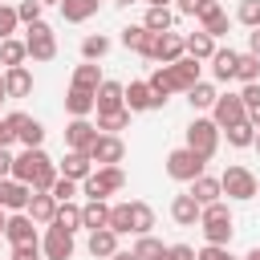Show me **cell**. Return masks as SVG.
<instances>
[{
  "label": "cell",
  "mask_w": 260,
  "mask_h": 260,
  "mask_svg": "<svg viewBox=\"0 0 260 260\" xmlns=\"http://www.w3.org/2000/svg\"><path fill=\"white\" fill-rule=\"evenodd\" d=\"M4 89H8V98H28V93H32V73H28L24 65L4 69Z\"/></svg>",
  "instance_id": "cell-23"
},
{
  "label": "cell",
  "mask_w": 260,
  "mask_h": 260,
  "mask_svg": "<svg viewBox=\"0 0 260 260\" xmlns=\"http://www.w3.org/2000/svg\"><path fill=\"white\" fill-rule=\"evenodd\" d=\"M110 232H118V236H126V232H130V203L110 207Z\"/></svg>",
  "instance_id": "cell-42"
},
{
  "label": "cell",
  "mask_w": 260,
  "mask_h": 260,
  "mask_svg": "<svg viewBox=\"0 0 260 260\" xmlns=\"http://www.w3.org/2000/svg\"><path fill=\"white\" fill-rule=\"evenodd\" d=\"M252 146H256V150H260V130H256V142H252Z\"/></svg>",
  "instance_id": "cell-61"
},
{
  "label": "cell",
  "mask_w": 260,
  "mask_h": 260,
  "mask_svg": "<svg viewBox=\"0 0 260 260\" xmlns=\"http://www.w3.org/2000/svg\"><path fill=\"white\" fill-rule=\"evenodd\" d=\"M61 175H65V179H73V183H85V179L93 175V158H89V154H81V150H69V154H65V162H61Z\"/></svg>",
  "instance_id": "cell-20"
},
{
  "label": "cell",
  "mask_w": 260,
  "mask_h": 260,
  "mask_svg": "<svg viewBox=\"0 0 260 260\" xmlns=\"http://www.w3.org/2000/svg\"><path fill=\"white\" fill-rule=\"evenodd\" d=\"M57 207H61V203H57V199H53L49 191H32V199H28V219H32V223H45V228H49V223L57 219Z\"/></svg>",
  "instance_id": "cell-19"
},
{
  "label": "cell",
  "mask_w": 260,
  "mask_h": 260,
  "mask_svg": "<svg viewBox=\"0 0 260 260\" xmlns=\"http://www.w3.org/2000/svg\"><path fill=\"white\" fill-rule=\"evenodd\" d=\"M93 98H98V114H114V110H126V85H122V81H102Z\"/></svg>",
  "instance_id": "cell-17"
},
{
  "label": "cell",
  "mask_w": 260,
  "mask_h": 260,
  "mask_svg": "<svg viewBox=\"0 0 260 260\" xmlns=\"http://www.w3.org/2000/svg\"><path fill=\"white\" fill-rule=\"evenodd\" d=\"M187 102H191L195 110H211V106L219 102V93H215V85H211V81H199L195 89H187Z\"/></svg>",
  "instance_id": "cell-34"
},
{
  "label": "cell",
  "mask_w": 260,
  "mask_h": 260,
  "mask_svg": "<svg viewBox=\"0 0 260 260\" xmlns=\"http://www.w3.org/2000/svg\"><path fill=\"white\" fill-rule=\"evenodd\" d=\"M49 195H53V199H57V203H69V199H73V195H77V183H73V179H65V175H61V179H57V183H53V191H49Z\"/></svg>",
  "instance_id": "cell-46"
},
{
  "label": "cell",
  "mask_w": 260,
  "mask_h": 260,
  "mask_svg": "<svg viewBox=\"0 0 260 260\" xmlns=\"http://www.w3.org/2000/svg\"><path fill=\"white\" fill-rule=\"evenodd\" d=\"M167 260H195V248L191 244H171L167 248Z\"/></svg>",
  "instance_id": "cell-49"
},
{
  "label": "cell",
  "mask_w": 260,
  "mask_h": 260,
  "mask_svg": "<svg viewBox=\"0 0 260 260\" xmlns=\"http://www.w3.org/2000/svg\"><path fill=\"white\" fill-rule=\"evenodd\" d=\"M146 4H150V8H167L171 0H146Z\"/></svg>",
  "instance_id": "cell-58"
},
{
  "label": "cell",
  "mask_w": 260,
  "mask_h": 260,
  "mask_svg": "<svg viewBox=\"0 0 260 260\" xmlns=\"http://www.w3.org/2000/svg\"><path fill=\"white\" fill-rule=\"evenodd\" d=\"M248 122L260 130V102H256V106H248Z\"/></svg>",
  "instance_id": "cell-55"
},
{
  "label": "cell",
  "mask_w": 260,
  "mask_h": 260,
  "mask_svg": "<svg viewBox=\"0 0 260 260\" xmlns=\"http://www.w3.org/2000/svg\"><path fill=\"white\" fill-rule=\"evenodd\" d=\"M4 236H8V244H12V248H20V244H37V228H32L28 211H12V215H8Z\"/></svg>",
  "instance_id": "cell-16"
},
{
  "label": "cell",
  "mask_w": 260,
  "mask_h": 260,
  "mask_svg": "<svg viewBox=\"0 0 260 260\" xmlns=\"http://www.w3.org/2000/svg\"><path fill=\"white\" fill-rule=\"evenodd\" d=\"M24 49H28V57H32V61H53V57H57V37H53V28H49L45 20L28 24Z\"/></svg>",
  "instance_id": "cell-6"
},
{
  "label": "cell",
  "mask_w": 260,
  "mask_h": 260,
  "mask_svg": "<svg viewBox=\"0 0 260 260\" xmlns=\"http://www.w3.org/2000/svg\"><path fill=\"white\" fill-rule=\"evenodd\" d=\"M146 57L150 61H162V65H175L179 57H187V37H179V32H154Z\"/></svg>",
  "instance_id": "cell-8"
},
{
  "label": "cell",
  "mask_w": 260,
  "mask_h": 260,
  "mask_svg": "<svg viewBox=\"0 0 260 260\" xmlns=\"http://www.w3.org/2000/svg\"><path fill=\"white\" fill-rule=\"evenodd\" d=\"M236 65H240V53H236V49H215V57H211L215 81H232V77H236Z\"/></svg>",
  "instance_id": "cell-26"
},
{
  "label": "cell",
  "mask_w": 260,
  "mask_h": 260,
  "mask_svg": "<svg viewBox=\"0 0 260 260\" xmlns=\"http://www.w3.org/2000/svg\"><path fill=\"white\" fill-rule=\"evenodd\" d=\"M130 126V110H114V114H98V130L102 134H118Z\"/></svg>",
  "instance_id": "cell-35"
},
{
  "label": "cell",
  "mask_w": 260,
  "mask_h": 260,
  "mask_svg": "<svg viewBox=\"0 0 260 260\" xmlns=\"http://www.w3.org/2000/svg\"><path fill=\"white\" fill-rule=\"evenodd\" d=\"M20 142H24V150H37L41 142H45V126L37 122V118H24V126H20V134H16Z\"/></svg>",
  "instance_id": "cell-36"
},
{
  "label": "cell",
  "mask_w": 260,
  "mask_h": 260,
  "mask_svg": "<svg viewBox=\"0 0 260 260\" xmlns=\"http://www.w3.org/2000/svg\"><path fill=\"white\" fill-rule=\"evenodd\" d=\"M162 106V98L146 85V81H130L126 85V110L130 114H142V110H158Z\"/></svg>",
  "instance_id": "cell-15"
},
{
  "label": "cell",
  "mask_w": 260,
  "mask_h": 260,
  "mask_svg": "<svg viewBox=\"0 0 260 260\" xmlns=\"http://www.w3.org/2000/svg\"><path fill=\"white\" fill-rule=\"evenodd\" d=\"M162 69H167V77H171V89H175V93H179V89L187 93V89H195V85H199V61H195V57H179L175 65H162Z\"/></svg>",
  "instance_id": "cell-10"
},
{
  "label": "cell",
  "mask_w": 260,
  "mask_h": 260,
  "mask_svg": "<svg viewBox=\"0 0 260 260\" xmlns=\"http://www.w3.org/2000/svg\"><path fill=\"white\" fill-rule=\"evenodd\" d=\"M98 4H102V0H61V16H65L69 24H81V20H89V16L98 12Z\"/></svg>",
  "instance_id": "cell-29"
},
{
  "label": "cell",
  "mask_w": 260,
  "mask_h": 260,
  "mask_svg": "<svg viewBox=\"0 0 260 260\" xmlns=\"http://www.w3.org/2000/svg\"><path fill=\"white\" fill-rule=\"evenodd\" d=\"M228 146H252L256 142V126L252 122H240V126H228Z\"/></svg>",
  "instance_id": "cell-38"
},
{
  "label": "cell",
  "mask_w": 260,
  "mask_h": 260,
  "mask_svg": "<svg viewBox=\"0 0 260 260\" xmlns=\"http://www.w3.org/2000/svg\"><path fill=\"white\" fill-rule=\"evenodd\" d=\"M171 20H175V16H171V8H150L142 24H146L150 32H171Z\"/></svg>",
  "instance_id": "cell-40"
},
{
  "label": "cell",
  "mask_w": 260,
  "mask_h": 260,
  "mask_svg": "<svg viewBox=\"0 0 260 260\" xmlns=\"http://www.w3.org/2000/svg\"><path fill=\"white\" fill-rule=\"evenodd\" d=\"M150 228H154V211H150V203L134 199V203H130V232H134V236H150Z\"/></svg>",
  "instance_id": "cell-28"
},
{
  "label": "cell",
  "mask_w": 260,
  "mask_h": 260,
  "mask_svg": "<svg viewBox=\"0 0 260 260\" xmlns=\"http://www.w3.org/2000/svg\"><path fill=\"white\" fill-rule=\"evenodd\" d=\"M203 162H207V158H199L191 146H179V150L167 154V175L179 179V183H195V179L203 175Z\"/></svg>",
  "instance_id": "cell-2"
},
{
  "label": "cell",
  "mask_w": 260,
  "mask_h": 260,
  "mask_svg": "<svg viewBox=\"0 0 260 260\" xmlns=\"http://www.w3.org/2000/svg\"><path fill=\"white\" fill-rule=\"evenodd\" d=\"M24 57H28L24 41H16V37L0 41V65H4V69H16V65H24Z\"/></svg>",
  "instance_id": "cell-31"
},
{
  "label": "cell",
  "mask_w": 260,
  "mask_h": 260,
  "mask_svg": "<svg viewBox=\"0 0 260 260\" xmlns=\"http://www.w3.org/2000/svg\"><path fill=\"white\" fill-rule=\"evenodd\" d=\"M187 57H195V61H211V57H215V41H211L207 32H191V37H187Z\"/></svg>",
  "instance_id": "cell-33"
},
{
  "label": "cell",
  "mask_w": 260,
  "mask_h": 260,
  "mask_svg": "<svg viewBox=\"0 0 260 260\" xmlns=\"http://www.w3.org/2000/svg\"><path fill=\"white\" fill-rule=\"evenodd\" d=\"M150 41H154V32H150L146 24H126V28H122V45L134 49V53H142V57L150 53Z\"/></svg>",
  "instance_id": "cell-25"
},
{
  "label": "cell",
  "mask_w": 260,
  "mask_h": 260,
  "mask_svg": "<svg viewBox=\"0 0 260 260\" xmlns=\"http://www.w3.org/2000/svg\"><path fill=\"white\" fill-rule=\"evenodd\" d=\"M41 252H45V260H69V256H73V232H65V228L49 223Z\"/></svg>",
  "instance_id": "cell-12"
},
{
  "label": "cell",
  "mask_w": 260,
  "mask_h": 260,
  "mask_svg": "<svg viewBox=\"0 0 260 260\" xmlns=\"http://www.w3.org/2000/svg\"><path fill=\"white\" fill-rule=\"evenodd\" d=\"M28 199H32V187L20 183V179H0V207L4 211H28Z\"/></svg>",
  "instance_id": "cell-13"
},
{
  "label": "cell",
  "mask_w": 260,
  "mask_h": 260,
  "mask_svg": "<svg viewBox=\"0 0 260 260\" xmlns=\"http://www.w3.org/2000/svg\"><path fill=\"white\" fill-rule=\"evenodd\" d=\"M219 187H223V195L228 199H252L256 191H260V183H256V175L248 171V167H228L223 175H219Z\"/></svg>",
  "instance_id": "cell-4"
},
{
  "label": "cell",
  "mask_w": 260,
  "mask_h": 260,
  "mask_svg": "<svg viewBox=\"0 0 260 260\" xmlns=\"http://www.w3.org/2000/svg\"><path fill=\"white\" fill-rule=\"evenodd\" d=\"M195 260H236V256H232L223 244H207L203 252H195Z\"/></svg>",
  "instance_id": "cell-47"
},
{
  "label": "cell",
  "mask_w": 260,
  "mask_h": 260,
  "mask_svg": "<svg viewBox=\"0 0 260 260\" xmlns=\"http://www.w3.org/2000/svg\"><path fill=\"white\" fill-rule=\"evenodd\" d=\"M53 223H57V228H65V232H77V228H81V207H77V203H61Z\"/></svg>",
  "instance_id": "cell-39"
},
{
  "label": "cell",
  "mask_w": 260,
  "mask_h": 260,
  "mask_svg": "<svg viewBox=\"0 0 260 260\" xmlns=\"http://www.w3.org/2000/svg\"><path fill=\"white\" fill-rule=\"evenodd\" d=\"M244 260H260V248H252V252H248V256H244Z\"/></svg>",
  "instance_id": "cell-59"
},
{
  "label": "cell",
  "mask_w": 260,
  "mask_h": 260,
  "mask_svg": "<svg viewBox=\"0 0 260 260\" xmlns=\"http://www.w3.org/2000/svg\"><path fill=\"white\" fill-rule=\"evenodd\" d=\"M102 81H106V77H102V69H98L93 61H85V65L73 69V89H89V93H98Z\"/></svg>",
  "instance_id": "cell-30"
},
{
  "label": "cell",
  "mask_w": 260,
  "mask_h": 260,
  "mask_svg": "<svg viewBox=\"0 0 260 260\" xmlns=\"http://www.w3.org/2000/svg\"><path fill=\"white\" fill-rule=\"evenodd\" d=\"M199 215H203V207H199V199H195L191 191H187V195H175V203H171V219H175L179 228H195Z\"/></svg>",
  "instance_id": "cell-18"
},
{
  "label": "cell",
  "mask_w": 260,
  "mask_h": 260,
  "mask_svg": "<svg viewBox=\"0 0 260 260\" xmlns=\"http://www.w3.org/2000/svg\"><path fill=\"white\" fill-rule=\"evenodd\" d=\"M211 122H215L219 130L248 122V106H244V98H240V93H219V102L211 106Z\"/></svg>",
  "instance_id": "cell-7"
},
{
  "label": "cell",
  "mask_w": 260,
  "mask_h": 260,
  "mask_svg": "<svg viewBox=\"0 0 260 260\" xmlns=\"http://www.w3.org/2000/svg\"><path fill=\"white\" fill-rule=\"evenodd\" d=\"M240 24H248V28H260V0H240Z\"/></svg>",
  "instance_id": "cell-43"
},
{
  "label": "cell",
  "mask_w": 260,
  "mask_h": 260,
  "mask_svg": "<svg viewBox=\"0 0 260 260\" xmlns=\"http://www.w3.org/2000/svg\"><path fill=\"white\" fill-rule=\"evenodd\" d=\"M203 4H207V0H179V12H183V16H199Z\"/></svg>",
  "instance_id": "cell-51"
},
{
  "label": "cell",
  "mask_w": 260,
  "mask_h": 260,
  "mask_svg": "<svg viewBox=\"0 0 260 260\" xmlns=\"http://www.w3.org/2000/svg\"><path fill=\"white\" fill-rule=\"evenodd\" d=\"M236 77H240L244 85H252V81H260V57H252V53H240V65H236Z\"/></svg>",
  "instance_id": "cell-37"
},
{
  "label": "cell",
  "mask_w": 260,
  "mask_h": 260,
  "mask_svg": "<svg viewBox=\"0 0 260 260\" xmlns=\"http://www.w3.org/2000/svg\"><path fill=\"white\" fill-rule=\"evenodd\" d=\"M122 4H134V0H122Z\"/></svg>",
  "instance_id": "cell-63"
},
{
  "label": "cell",
  "mask_w": 260,
  "mask_h": 260,
  "mask_svg": "<svg viewBox=\"0 0 260 260\" xmlns=\"http://www.w3.org/2000/svg\"><path fill=\"white\" fill-rule=\"evenodd\" d=\"M12 260H41V244H20V248H12Z\"/></svg>",
  "instance_id": "cell-48"
},
{
  "label": "cell",
  "mask_w": 260,
  "mask_h": 260,
  "mask_svg": "<svg viewBox=\"0 0 260 260\" xmlns=\"http://www.w3.org/2000/svg\"><path fill=\"white\" fill-rule=\"evenodd\" d=\"M81 187H85L89 199H106V195H114V191L126 187V175H122V167H98Z\"/></svg>",
  "instance_id": "cell-5"
},
{
  "label": "cell",
  "mask_w": 260,
  "mask_h": 260,
  "mask_svg": "<svg viewBox=\"0 0 260 260\" xmlns=\"http://www.w3.org/2000/svg\"><path fill=\"white\" fill-rule=\"evenodd\" d=\"M16 24H20V16H16V8H8V4H0V41H8V37L16 32Z\"/></svg>",
  "instance_id": "cell-45"
},
{
  "label": "cell",
  "mask_w": 260,
  "mask_h": 260,
  "mask_svg": "<svg viewBox=\"0 0 260 260\" xmlns=\"http://www.w3.org/2000/svg\"><path fill=\"white\" fill-rule=\"evenodd\" d=\"M122 154H126V146H122L118 134H98V142H93V150H89V158H93L98 167H118Z\"/></svg>",
  "instance_id": "cell-14"
},
{
  "label": "cell",
  "mask_w": 260,
  "mask_h": 260,
  "mask_svg": "<svg viewBox=\"0 0 260 260\" xmlns=\"http://www.w3.org/2000/svg\"><path fill=\"white\" fill-rule=\"evenodd\" d=\"M187 146H191L199 158H211L215 146H219V126H215L211 118H195V122L187 126Z\"/></svg>",
  "instance_id": "cell-3"
},
{
  "label": "cell",
  "mask_w": 260,
  "mask_h": 260,
  "mask_svg": "<svg viewBox=\"0 0 260 260\" xmlns=\"http://www.w3.org/2000/svg\"><path fill=\"white\" fill-rule=\"evenodd\" d=\"M65 110H69V118H89V114L98 110V98H93L89 89H73V85H69V93H65Z\"/></svg>",
  "instance_id": "cell-21"
},
{
  "label": "cell",
  "mask_w": 260,
  "mask_h": 260,
  "mask_svg": "<svg viewBox=\"0 0 260 260\" xmlns=\"http://www.w3.org/2000/svg\"><path fill=\"white\" fill-rule=\"evenodd\" d=\"M199 228H203V240L207 244H232V211L223 207V203H211V207H203V215H199Z\"/></svg>",
  "instance_id": "cell-1"
},
{
  "label": "cell",
  "mask_w": 260,
  "mask_h": 260,
  "mask_svg": "<svg viewBox=\"0 0 260 260\" xmlns=\"http://www.w3.org/2000/svg\"><path fill=\"white\" fill-rule=\"evenodd\" d=\"M130 252H134L138 260H167V244H162V240H154V236H138Z\"/></svg>",
  "instance_id": "cell-32"
},
{
  "label": "cell",
  "mask_w": 260,
  "mask_h": 260,
  "mask_svg": "<svg viewBox=\"0 0 260 260\" xmlns=\"http://www.w3.org/2000/svg\"><path fill=\"white\" fill-rule=\"evenodd\" d=\"M240 98H244V106H256V102H260V81L244 85V93H240Z\"/></svg>",
  "instance_id": "cell-50"
},
{
  "label": "cell",
  "mask_w": 260,
  "mask_h": 260,
  "mask_svg": "<svg viewBox=\"0 0 260 260\" xmlns=\"http://www.w3.org/2000/svg\"><path fill=\"white\" fill-rule=\"evenodd\" d=\"M110 260H138V256H134V252H122V248H118V252H114Z\"/></svg>",
  "instance_id": "cell-56"
},
{
  "label": "cell",
  "mask_w": 260,
  "mask_h": 260,
  "mask_svg": "<svg viewBox=\"0 0 260 260\" xmlns=\"http://www.w3.org/2000/svg\"><path fill=\"white\" fill-rule=\"evenodd\" d=\"M191 195L199 199V207H211V203H219L223 187H219V179H211V175H199V179L191 183Z\"/></svg>",
  "instance_id": "cell-27"
},
{
  "label": "cell",
  "mask_w": 260,
  "mask_h": 260,
  "mask_svg": "<svg viewBox=\"0 0 260 260\" xmlns=\"http://www.w3.org/2000/svg\"><path fill=\"white\" fill-rule=\"evenodd\" d=\"M4 228H8V211L0 207V236H4Z\"/></svg>",
  "instance_id": "cell-57"
},
{
  "label": "cell",
  "mask_w": 260,
  "mask_h": 260,
  "mask_svg": "<svg viewBox=\"0 0 260 260\" xmlns=\"http://www.w3.org/2000/svg\"><path fill=\"white\" fill-rule=\"evenodd\" d=\"M12 162H16V158H12L8 150H0V179H12Z\"/></svg>",
  "instance_id": "cell-53"
},
{
  "label": "cell",
  "mask_w": 260,
  "mask_h": 260,
  "mask_svg": "<svg viewBox=\"0 0 260 260\" xmlns=\"http://www.w3.org/2000/svg\"><path fill=\"white\" fill-rule=\"evenodd\" d=\"M49 167H53V158H49L41 146H37V150H20V154H16V162H12V179H20V183H28V187H32V183H37V175H41V171H49Z\"/></svg>",
  "instance_id": "cell-9"
},
{
  "label": "cell",
  "mask_w": 260,
  "mask_h": 260,
  "mask_svg": "<svg viewBox=\"0 0 260 260\" xmlns=\"http://www.w3.org/2000/svg\"><path fill=\"white\" fill-rule=\"evenodd\" d=\"M0 98H8V89H4V73H0Z\"/></svg>",
  "instance_id": "cell-60"
},
{
  "label": "cell",
  "mask_w": 260,
  "mask_h": 260,
  "mask_svg": "<svg viewBox=\"0 0 260 260\" xmlns=\"http://www.w3.org/2000/svg\"><path fill=\"white\" fill-rule=\"evenodd\" d=\"M106 53H110V41H106L102 32L81 41V57H85V61H98V57H106Z\"/></svg>",
  "instance_id": "cell-41"
},
{
  "label": "cell",
  "mask_w": 260,
  "mask_h": 260,
  "mask_svg": "<svg viewBox=\"0 0 260 260\" xmlns=\"http://www.w3.org/2000/svg\"><path fill=\"white\" fill-rule=\"evenodd\" d=\"M89 256H98V260H110L114 252H118V232H110V228H98V232H89Z\"/></svg>",
  "instance_id": "cell-22"
},
{
  "label": "cell",
  "mask_w": 260,
  "mask_h": 260,
  "mask_svg": "<svg viewBox=\"0 0 260 260\" xmlns=\"http://www.w3.org/2000/svg\"><path fill=\"white\" fill-rule=\"evenodd\" d=\"M41 4H61V0H41Z\"/></svg>",
  "instance_id": "cell-62"
},
{
  "label": "cell",
  "mask_w": 260,
  "mask_h": 260,
  "mask_svg": "<svg viewBox=\"0 0 260 260\" xmlns=\"http://www.w3.org/2000/svg\"><path fill=\"white\" fill-rule=\"evenodd\" d=\"M41 8H45L41 0H20V4H16V16H20V24H37V20H41Z\"/></svg>",
  "instance_id": "cell-44"
},
{
  "label": "cell",
  "mask_w": 260,
  "mask_h": 260,
  "mask_svg": "<svg viewBox=\"0 0 260 260\" xmlns=\"http://www.w3.org/2000/svg\"><path fill=\"white\" fill-rule=\"evenodd\" d=\"M12 142H16V130H12L8 122H0V150H8Z\"/></svg>",
  "instance_id": "cell-52"
},
{
  "label": "cell",
  "mask_w": 260,
  "mask_h": 260,
  "mask_svg": "<svg viewBox=\"0 0 260 260\" xmlns=\"http://www.w3.org/2000/svg\"><path fill=\"white\" fill-rule=\"evenodd\" d=\"M248 53H252V57H260V28H252V32H248Z\"/></svg>",
  "instance_id": "cell-54"
},
{
  "label": "cell",
  "mask_w": 260,
  "mask_h": 260,
  "mask_svg": "<svg viewBox=\"0 0 260 260\" xmlns=\"http://www.w3.org/2000/svg\"><path fill=\"white\" fill-rule=\"evenodd\" d=\"M93 142H98V126H93L89 118H73V122L65 126V146H69V150L89 154V150H93Z\"/></svg>",
  "instance_id": "cell-11"
},
{
  "label": "cell",
  "mask_w": 260,
  "mask_h": 260,
  "mask_svg": "<svg viewBox=\"0 0 260 260\" xmlns=\"http://www.w3.org/2000/svg\"><path fill=\"white\" fill-rule=\"evenodd\" d=\"M81 228H89V232L110 228V203H106V199H89V203L81 207Z\"/></svg>",
  "instance_id": "cell-24"
}]
</instances>
